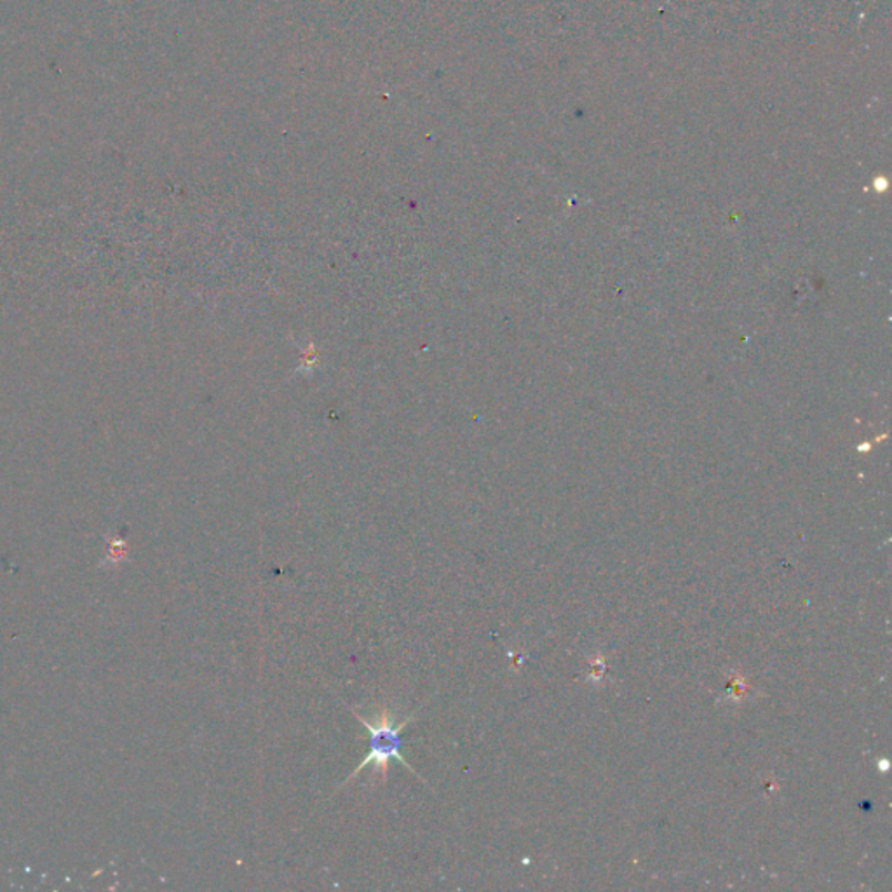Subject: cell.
Instances as JSON below:
<instances>
[{
    "label": "cell",
    "instance_id": "1",
    "mask_svg": "<svg viewBox=\"0 0 892 892\" xmlns=\"http://www.w3.org/2000/svg\"><path fill=\"white\" fill-rule=\"evenodd\" d=\"M351 711L367 730L368 751L361 763L346 779L342 787H346L347 782H351L356 776L361 775L370 766H373V772L379 775L382 781H388L391 760H398V762L403 763L404 769L410 770L412 775L419 776L413 770V767L404 760V741L401 739V732L407 729L408 724H412L416 715H410L403 721H398L394 711L386 708V706H380L370 718H365L355 708H351Z\"/></svg>",
    "mask_w": 892,
    "mask_h": 892
}]
</instances>
